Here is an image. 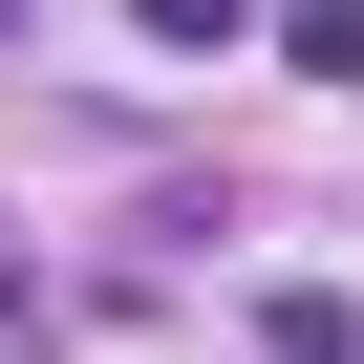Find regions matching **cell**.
Returning <instances> with one entry per match:
<instances>
[{
    "mask_svg": "<svg viewBox=\"0 0 364 364\" xmlns=\"http://www.w3.org/2000/svg\"><path fill=\"white\" fill-rule=\"evenodd\" d=\"M279 65H300V86H364V0H300V22H279Z\"/></svg>",
    "mask_w": 364,
    "mask_h": 364,
    "instance_id": "obj_2",
    "label": "cell"
},
{
    "mask_svg": "<svg viewBox=\"0 0 364 364\" xmlns=\"http://www.w3.org/2000/svg\"><path fill=\"white\" fill-rule=\"evenodd\" d=\"M257 364H364V300H343V279H279V300H257Z\"/></svg>",
    "mask_w": 364,
    "mask_h": 364,
    "instance_id": "obj_1",
    "label": "cell"
},
{
    "mask_svg": "<svg viewBox=\"0 0 364 364\" xmlns=\"http://www.w3.org/2000/svg\"><path fill=\"white\" fill-rule=\"evenodd\" d=\"M129 22H150V43H236L257 0H129Z\"/></svg>",
    "mask_w": 364,
    "mask_h": 364,
    "instance_id": "obj_3",
    "label": "cell"
}]
</instances>
